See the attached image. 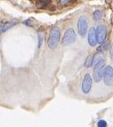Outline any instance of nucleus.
<instances>
[{"label":"nucleus","mask_w":113,"mask_h":127,"mask_svg":"<svg viewBox=\"0 0 113 127\" xmlns=\"http://www.w3.org/2000/svg\"><path fill=\"white\" fill-rule=\"evenodd\" d=\"M60 28L57 27V26H54V27L51 29L49 33V36H48V40H47V45L48 48L50 49H54L56 48L58 43L60 41Z\"/></svg>","instance_id":"obj_1"},{"label":"nucleus","mask_w":113,"mask_h":127,"mask_svg":"<svg viewBox=\"0 0 113 127\" xmlns=\"http://www.w3.org/2000/svg\"><path fill=\"white\" fill-rule=\"evenodd\" d=\"M104 61L101 59L97 64H94V81L95 82H101V80L103 77L104 73Z\"/></svg>","instance_id":"obj_2"},{"label":"nucleus","mask_w":113,"mask_h":127,"mask_svg":"<svg viewBox=\"0 0 113 127\" xmlns=\"http://www.w3.org/2000/svg\"><path fill=\"white\" fill-rule=\"evenodd\" d=\"M76 40V33H75L73 29H68L64 33L62 39H61V44L63 47L70 46L72 43H74Z\"/></svg>","instance_id":"obj_3"},{"label":"nucleus","mask_w":113,"mask_h":127,"mask_svg":"<svg viewBox=\"0 0 113 127\" xmlns=\"http://www.w3.org/2000/svg\"><path fill=\"white\" fill-rule=\"evenodd\" d=\"M88 30V20L86 16H81L79 17L77 21V31L80 36L84 37L86 34Z\"/></svg>","instance_id":"obj_4"},{"label":"nucleus","mask_w":113,"mask_h":127,"mask_svg":"<svg viewBox=\"0 0 113 127\" xmlns=\"http://www.w3.org/2000/svg\"><path fill=\"white\" fill-rule=\"evenodd\" d=\"M92 88V77L89 73H86L81 84V91L84 94H88Z\"/></svg>","instance_id":"obj_5"},{"label":"nucleus","mask_w":113,"mask_h":127,"mask_svg":"<svg viewBox=\"0 0 113 127\" xmlns=\"http://www.w3.org/2000/svg\"><path fill=\"white\" fill-rule=\"evenodd\" d=\"M103 81L107 86L113 85V68L111 65H108L104 68Z\"/></svg>","instance_id":"obj_6"},{"label":"nucleus","mask_w":113,"mask_h":127,"mask_svg":"<svg viewBox=\"0 0 113 127\" xmlns=\"http://www.w3.org/2000/svg\"><path fill=\"white\" fill-rule=\"evenodd\" d=\"M96 35H97L98 43H103L107 37V30L104 25H98L96 28Z\"/></svg>","instance_id":"obj_7"},{"label":"nucleus","mask_w":113,"mask_h":127,"mask_svg":"<svg viewBox=\"0 0 113 127\" xmlns=\"http://www.w3.org/2000/svg\"><path fill=\"white\" fill-rule=\"evenodd\" d=\"M87 41H88V44L91 47H94V46L98 43L97 35H96V30H95L94 28H91V29L89 30Z\"/></svg>","instance_id":"obj_8"},{"label":"nucleus","mask_w":113,"mask_h":127,"mask_svg":"<svg viewBox=\"0 0 113 127\" xmlns=\"http://www.w3.org/2000/svg\"><path fill=\"white\" fill-rule=\"evenodd\" d=\"M17 23H18V20H16V19H12V20L8 21L6 23H2V25H1V32H2V33L3 32H5L9 29H11V28H13L14 26H15Z\"/></svg>","instance_id":"obj_9"},{"label":"nucleus","mask_w":113,"mask_h":127,"mask_svg":"<svg viewBox=\"0 0 113 127\" xmlns=\"http://www.w3.org/2000/svg\"><path fill=\"white\" fill-rule=\"evenodd\" d=\"M23 24L26 25V26H29V27L35 28L36 26H38V21H37L36 19L30 17V18L27 19V20H25L24 22H23Z\"/></svg>","instance_id":"obj_10"},{"label":"nucleus","mask_w":113,"mask_h":127,"mask_svg":"<svg viewBox=\"0 0 113 127\" xmlns=\"http://www.w3.org/2000/svg\"><path fill=\"white\" fill-rule=\"evenodd\" d=\"M102 14H103V13H102V10H95L93 13V19L95 22H99V21L102 20Z\"/></svg>","instance_id":"obj_11"},{"label":"nucleus","mask_w":113,"mask_h":127,"mask_svg":"<svg viewBox=\"0 0 113 127\" xmlns=\"http://www.w3.org/2000/svg\"><path fill=\"white\" fill-rule=\"evenodd\" d=\"M50 2H51V0H38L37 6L38 8H45Z\"/></svg>","instance_id":"obj_12"},{"label":"nucleus","mask_w":113,"mask_h":127,"mask_svg":"<svg viewBox=\"0 0 113 127\" xmlns=\"http://www.w3.org/2000/svg\"><path fill=\"white\" fill-rule=\"evenodd\" d=\"M94 56L95 55H93V56H89L86 60V63H85V66L86 68H88L90 66H92L94 64Z\"/></svg>","instance_id":"obj_13"},{"label":"nucleus","mask_w":113,"mask_h":127,"mask_svg":"<svg viewBox=\"0 0 113 127\" xmlns=\"http://www.w3.org/2000/svg\"><path fill=\"white\" fill-rule=\"evenodd\" d=\"M38 48H41V46H42V44H43L44 37H45L44 32H38Z\"/></svg>","instance_id":"obj_14"},{"label":"nucleus","mask_w":113,"mask_h":127,"mask_svg":"<svg viewBox=\"0 0 113 127\" xmlns=\"http://www.w3.org/2000/svg\"><path fill=\"white\" fill-rule=\"evenodd\" d=\"M108 46H109V42H103V44L102 43L101 46L97 48V51L99 53H103L108 48Z\"/></svg>","instance_id":"obj_15"},{"label":"nucleus","mask_w":113,"mask_h":127,"mask_svg":"<svg viewBox=\"0 0 113 127\" xmlns=\"http://www.w3.org/2000/svg\"><path fill=\"white\" fill-rule=\"evenodd\" d=\"M97 125L99 127H105V126H107V123H106V121H104V120H100Z\"/></svg>","instance_id":"obj_16"},{"label":"nucleus","mask_w":113,"mask_h":127,"mask_svg":"<svg viewBox=\"0 0 113 127\" xmlns=\"http://www.w3.org/2000/svg\"><path fill=\"white\" fill-rule=\"evenodd\" d=\"M110 57H111V60H113V42L111 44V51H110Z\"/></svg>","instance_id":"obj_17"},{"label":"nucleus","mask_w":113,"mask_h":127,"mask_svg":"<svg viewBox=\"0 0 113 127\" xmlns=\"http://www.w3.org/2000/svg\"><path fill=\"white\" fill-rule=\"evenodd\" d=\"M69 0H60V2L61 3H62V4H63V3H65V2H68Z\"/></svg>","instance_id":"obj_18"}]
</instances>
